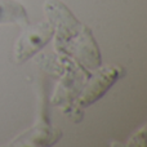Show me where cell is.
<instances>
[{
    "mask_svg": "<svg viewBox=\"0 0 147 147\" xmlns=\"http://www.w3.org/2000/svg\"><path fill=\"white\" fill-rule=\"evenodd\" d=\"M14 22L27 23V14L25 8L13 0H0V23Z\"/></svg>",
    "mask_w": 147,
    "mask_h": 147,
    "instance_id": "6da1fadb",
    "label": "cell"
}]
</instances>
